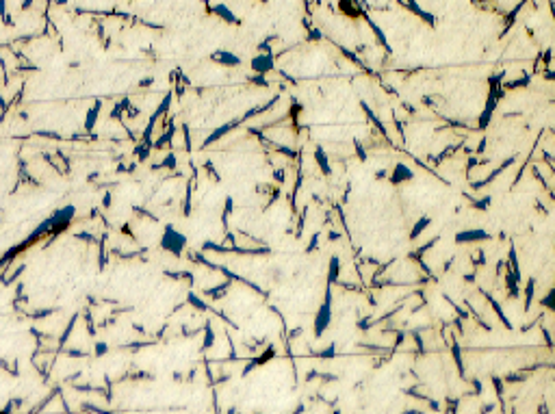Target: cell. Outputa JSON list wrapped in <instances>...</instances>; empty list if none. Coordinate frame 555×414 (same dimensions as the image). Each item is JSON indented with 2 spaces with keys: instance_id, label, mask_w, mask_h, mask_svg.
I'll use <instances>...</instances> for the list:
<instances>
[{
  "instance_id": "6da1fadb",
  "label": "cell",
  "mask_w": 555,
  "mask_h": 414,
  "mask_svg": "<svg viewBox=\"0 0 555 414\" xmlns=\"http://www.w3.org/2000/svg\"><path fill=\"white\" fill-rule=\"evenodd\" d=\"M161 247L171 256H183V252L186 250V236L176 230L171 224H167L163 228V234H161Z\"/></svg>"
},
{
  "instance_id": "7a4b0ae2",
  "label": "cell",
  "mask_w": 555,
  "mask_h": 414,
  "mask_svg": "<svg viewBox=\"0 0 555 414\" xmlns=\"http://www.w3.org/2000/svg\"><path fill=\"white\" fill-rule=\"evenodd\" d=\"M330 323H332V284H327L324 301H321L319 310L315 312V323H312V327H315V338L324 336V332L330 327Z\"/></svg>"
},
{
  "instance_id": "3957f363",
  "label": "cell",
  "mask_w": 555,
  "mask_h": 414,
  "mask_svg": "<svg viewBox=\"0 0 555 414\" xmlns=\"http://www.w3.org/2000/svg\"><path fill=\"white\" fill-rule=\"evenodd\" d=\"M250 68H252V72H254V74H262V76H265L267 72H274V69H276L274 52H258L250 61Z\"/></svg>"
},
{
  "instance_id": "277c9868",
  "label": "cell",
  "mask_w": 555,
  "mask_h": 414,
  "mask_svg": "<svg viewBox=\"0 0 555 414\" xmlns=\"http://www.w3.org/2000/svg\"><path fill=\"white\" fill-rule=\"evenodd\" d=\"M241 124V119H232V122H226V124H221V126H217V128L213 130V133L208 135V137L204 139V143H202V150H206V148H210L213 143H217L219 139H224L226 135L230 133V130H234L236 126Z\"/></svg>"
},
{
  "instance_id": "5b68a950",
  "label": "cell",
  "mask_w": 555,
  "mask_h": 414,
  "mask_svg": "<svg viewBox=\"0 0 555 414\" xmlns=\"http://www.w3.org/2000/svg\"><path fill=\"white\" fill-rule=\"evenodd\" d=\"M490 239V234H488L486 230H479V228H475V230H462V232H458L456 234V243H460V245H464V243H482V241H488Z\"/></svg>"
},
{
  "instance_id": "8992f818",
  "label": "cell",
  "mask_w": 555,
  "mask_h": 414,
  "mask_svg": "<svg viewBox=\"0 0 555 414\" xmlns=\"http://www.w3.org/2000/svg\"><path fill=\"white\" fill-rule=\"evenodd\" d=\"M215 63L224 65V68H239L241 65V57H236L234 52H228V50H217L215 54H210Z\"/></svg>"
},
{
  "instance_id": "52a82bcc",
  "label": "cell",
  "mask_w": 555,
  "mask_h": 414,
  "mask_svg": "<svg viewBox=\"0 0 555 414\" xmlns=\"http://www.w3.org/2000/svg\"><path fill=\"white\" fill-rule=\"evenodd\" d=\"M415 178V171L408 167L406 163H397L395 169H393V176H391V183L393 184H401V183H408V180Z\"/></svg>"
},
{
  "instance_id": "ba28073f",
  "label": "cell",
  "mask_w": 555,
  "mask_h": 414,
  "mask_svg": "<svg viewBox=\"0 0 555 414\" xmlns=\"http://www.w3.org/2000/svg\"><path fill=\"white\" fill-rule=\"evenodd\" d=\"M208 11L213 13V16H217L219 20H224V22L228 24H241V20L232 13V9H228L226 4H215V7H208Z\"/></svg>"
},
{
  "instance_id": "9c48e42d",
  "label": "cell",
  "mask_w": 555,
  "mask_h": 414,
  "mask_svg": "<svg viewBox=\"0 0 555 414\" xmlns=\"http://www.w3.org/2000/svg\"><path fill=\"white\" fill-rule=\"evenodd\" d=\"M339 280H341V260L336 256H332L330 265H327V284H334Z\"/></svg>"
},
{
  "instance_id": "30bf717a",
  "label": "cell",
  "mask_w": 555,
  "mask_h": 414,
  "mask_svg": "<svg viewBox=\"0 0 555 414\" xmlns=\"http://www.w3.org/2000/svg\"><path fill=\"white\" fill-rule=\"evenodd\" d=\"M312 156H315V161H317V165H319V169L324 171V174L327 176L330 174V161H327V154H325V150L321 148V145H317L315 148V152H312Z\"/></svg>"
},
{
  "instance_id": "8fae6325",
  "label": "cell",
  "mask_w": 555,
  "mask_h": 414,
  "mask_svg": "<svg viewBox=\"0 0 555 414\" xmlns=\"http://www.w3.org/2000/svg\"><path fill=\"white\" fill-rule=\"evenodd\" d=\"M100 109H102V102H95L92 109L87 111V117H85V133H92L93 126H95V119L100 115Z\"/></svg>"
},
{
  "instance_id": "7c38bea8",
  "label": "cell",
  "mask_w": 555,
  "mask_h": 414,
  "mask_svg": "<svg viewBox=\"0 0 555 414\" xmlns=\"http://www.w3.org/2000/svg\"><path fill=\"white\" fill-rule=\"evenodd\" d=\"M432 224V217L430 215H423L421 219L416 221L415 226H412V230H410V241H416L418 239V234H423V232L427 230V226Z\"/></svg>"
},
{
  "instance_id": "4fadbf2b",
  "label": "cell",
  "mask_w": 555,
  "mask_h": 414,
  "mask_svg": "<svg viewBox=\"0 0 555 414\" xmlns=\"http://www.w3.org/2000/svg\"><path fill=\"white\" fill-rule=\"evenodd\" d=\"M228 289H230V280H226V282H221V284H217V286H210V289H206L204 291V295H208L210 299H221V297L228 293Z\"/></svg>"
},
{
  "instance_id": "5bb4252c",
  "label": "cell",
  "mask_w": 555,
  "mask_h": 414,
  "mask_svg": "<svg viewBox=\"0 0 555 414\" xmlns=\"http://www.w3.org/2000/svg\"><path fill=\"white\" fill-rule=\"evenodd\" d=\"M533 295H536V280H533V277H529L527 284H525V306H523V310H525V312H527L529 308H532Z\"/></svg>"
},
{
  "instance_id": "9a60e30c",
  "label": "cell",
  "mask_w": 555,
  "mask_h": 414,
  "mask_svg": "<svg viewBox=\"0 0 555 414\" xmlns=\"http://www.w3.org/2000/svg\"><path fill=\"white\" fill-rule=\"evenodd\" d=\"M362 18H365V20H367V24H369V26H371V31H373V33H375V37H377V42H380V44H382V46H384V48H386V52H393V50H391V46H388V42H386V35H384V33H382V28H380V26H377V24H375V22H373V20H371L369 16H362Z\"/></svg>"
},
{
  "instance_id": "2e32d148",
  "label": "cell",
  "mask_w": 555,
  "mask_h": 414,
  "mask_svg": "<svg viewBox=\"0 0 555 414\" xmlns=\"http://www.w3.org/2000/svg\"><path fill=\"white\" fill-rule=\"evenodd\" d=\"M488 304H490V306H492V310H494V315H497V317H499V321H501V323H503V325H506V327H508V330H512V323H509V319H508V317H506V312H503V308H501V306H499V301H497V299H494V297H488Z\"/></svg>"
},
{
  "instance_id": "e0dca14e",
  "label": "cell",
  "mask_w": 555,
  "mask_h": 414,
  "mask_svg": "<svg viewBox=\"0 0 555 414\" xmlns=\"http://www.w3.org/2000/svg\"><path fill=\"white\" fill-rule=\"evenodd\" d=\"M213 343H215V330H213V325H210V321H208V323H204V341H202V351H208L210 347H213Z\"/></svg>"
},
{
  "instance_id": "ac0fdd59",
  "label": "cell",
  "mask_w": 555,
  "mask_h": 414,
  "mask_svg": "<svg viewBox=\"0 0 555 414\" xmlns=\"http://www.w3.org/2000/svg\"><path fill=\"white\" fill-rule=\"evenodd\" d=\"M186 304L193 306L195 310H200V312H206V310H208V304H206V301L202 299L200 295H195V293H189V295H186Z\"/></svg>"
},
{
  "instance_id": "d6986e66",
  "label": "cell",
  "mask_w": 555,
  "mask_h": 414,
  "mask_svg": "<svg viewBox=\"0 0 555 414\" xmlns=\"http://www.w3.org/2000/svg\"><path fill=\"white\" fill-rule=\"evenodd\" d=\"M176 167H178V156L171 154V152L165 156V159L161 161L159 165H154V169H169V171H174Z\"/></svg>"
},
{
  "instance_id": "ffe728a7",
  "label": "cell",
  "mask_w": 555,
  "mask_h": 414,
  "mask_svg": "<svg viewBox=\"0 0 555 414\" xmlns=\"http://www.w3.org/2000/svg\"><path fill=\"white\" fill-rule=\"evenodd\" d=\"M150 152H152V141L141 139L137 152H135V154H137V159H139V161H148V159H150Z\"/></svg>"
},
{
  "instance_id": "44dd1931",
  "label": "cell",
  "mask_w": 555,
  "mask_h": 414,
  "mask_svg": "<svg viewBox=\"0 0 555 414\" xmlns=\"http://www.w3.org/2000/svg\"><path fill=\"white\" fill-rule=\"evenodd\" d=\"M451 356H453V360H456V367H458V371H460V375H464V362H462V351H460V345H458L456 341H453V345H451Z\"/></svg>"
},
{
  "instance_id": "7402d4cb",
  "label": "cell",
  "mask_w": 555,
  "mask_h": 414,
  "mask_svg": "<svg viewBox=\"0 0 555 414\" xmlns=\"http://www.w3.org/2000/svg\"><path fill=\"white\" fill-rule=\"evenodd\" d=\"M191 195H193V184L189 183V186H186V191H185V206H183L185 217L191 215Z\"/></svg>"
},
{
  "instance_id": "603a6c76",
  "label": "cell",
  "mask_w": 555,
  "mask_h": 414,
  "mask_svg": "<svg viewBox=\"0 0 555 414\" xmlns=\"http://www.w3.org/2000/svg\"><path fill=\"white\" fill-rule=\"evenodd\" d=\"M490 195H484V198H479V200H471V206L473 208H477V210H486L488 206H490Z\"/></svg>"
},
{
  "instance_id": "cb8c5ba5",
  "label": "cell",
  "mask_w": 555,
  "mask_h": 414,
  "mask_svg": "<svg viewBox=\"0 0 555 414\" xmlns=\"http://www.w3.org/2000/svg\"><path fill=\"white\" fill-rule=\"evenodd\" d=\"M317 356H319V358H334V356H336V345L332 343V345H327L325 349H324V351H319Z\"/></svg>"
},
{
  "instance_id": "d4e9b609",
  "label": "cell",
  "mask_w": 555,
  "mask_h": 414,
  "mask_svg": "<svg viewBox=\"0 0 555 414\" xmlns=\"http://www.w3.org/2000/svg\"><path fill=\"white\" fill-rule=\"evenodd\" d=\"M553 297H555V293H553V291H549L547 295H544L542 299H540V306H544V308H549V310H551V308H553Z\"/></svg>"
},
{
  "instance_id": "484cf974",
  "label": "cell",
  "mask_w": 555,
  "mask_h": 414,
  "mask_svg": "<svg viewBox=\"0 0 555 414\" xmlns=\"http://www.w3.org/2000/svg\"><path fill=\"white\" fill-rule=\"evenodd\" d=\"M354 148H356V154H358V159L360 161H365L367 159V152H365V148H362V143L358 139H354Z\"/></svg>"
},
{
  "instance_id": "4316f807",
  "label": "cell",
  "mask_w": 555,
  "mask_h": 414,
  "mask_svg": "<svg viewBox=\"0 0 555 414\" xmlns=\"http://www.w3.org/2000/svg\"><path fill=\"white\" fill-rule=\"evenodd\" d=\"M232 206H234V202H232V198H226V202H224V221H226V217H228V215L232 213Z\"/></svg>"
},
{
  "instance_id": "83f0119b",
  "label": "cell",
  "mask_w": 555,
  "mask_h": 414,
  "mask_svg": "<svg viewBox=\"0 0 555 414\" xmlns=\"http://www.w3.org/2000/svg\"><path fill=\"white\" fill-rule=\"evenodd\" d=\"M492 384H494V391H497V395L501 397V395H503V380H499V377H492Z\"/></svg>"
},
{
  "instance_id": "f1b7e54d",
  "label": "cell",
  "mask_w": 555,
  "mask_h": 414,
  "mask_svg": "<svg viewBox=\"0 0 555 414\" xmlns=\"http://www.w3.org/2000/svg\"><path fill=\"white\" fill-rule=\"evenodd\" d=\"M250 80H252V83H256V85H262V87H267V85H269V83H267V78L262 76V74H256V76H252Z\"/></svg>"
},
{
  "instance_id": "f546056e",
  "label": "cell",
  "mask_w": 555,
  "mask_h": 414,
  "mask_svg": "<svg viewBox=\"0 0 555 414\" xmlns=\"http://www.w3.org/2000/svg\"><path fill=\"white\" fill-rule=\"evenodd\" d=\"M317 241H319V234H315V236H312V239H310V245L306 247V252H308V254H310L312 250H315V247H317Z\"/></svg>"
},
{
  "instance_id": "4dcf8cb0",
  "label": "cell",
  "mask_w": 555,
  "mask_h": 414,
  "mask_svg": "<svg viewBox=\"0 0 555 414\" xmlns=\"http://www.w3.org/2000/svg\"><path fill=\"white\" fill-rule=\"evenodd\" d=\"M274 178H276V180H278V183H280V184H282V183H284V171H282V169H276V174H274Z\"/></svg>"
},
{
  "instance_id": "1f68e13d",
  "label": "cell",
  "mask_w": 555,
  "mask_h": 414,
  "mask_svg": "<svg viewBox=\"0 0 555 414\" xmlns=\"http://www.w3.org/2000/svg\"><path fill=\"white\" fill-rule=\"evenodd\" d=\"M104 351H107V345H104V343H98V345H95V353H98V356H102Z\"/></svg>"
},
{
  "instance_id": "d6a6232c",
  "label": "cell",
  "mask_w": 555,
  "mask_h": 414,
  "mask_svg": "<svg viewBox=\"0 0 555 414\" xmlns=\"http://www.w3.org/2000/svg\"><path fill=\"white\" fill-rule=\"evenodd\" d=\"M152 83H154V78H143L139 83V87H148V85H152Z\"/></svg>"
},
{
  "instance_id": "836d02e7",
  "label": "cell",
  "mask_w": 555,
  "mask_h": 414,
  "mask_svg": "<svg viewBox=\"0 0 555 414\" xmlns=\"http://www.w3.org/2000/svg\"><path fill=\"white\" fill-rule=\"evenodd\" d=\"M104 206H107V208L111 206V193H109V191H107V195H104Z\"/></svg>"
},
{
  "instance_id": "e575fe53",
  "label": "cell",
  "mask_w": 555,
  "mask_h": 414,
  "mask_svg": "<svg viewBox=\"0 0 555 414\" xmlns=\"http://www.w3.org/2000/svg\"><path fill=\"white\" fill-rule=\"evenodd\" d=\"M301 334V327H295L293 332H291V338H295V336H300Z\"/></svg>"
},
{
  "instance_id": "d590c367",
  "label": "cell",
  "mask_w": 555,
  "mask_h": 414,
  "mask_svg": "<svg viewBox=\"0 0 555 414\" xmlns=\"http://www.w3.org/2000/svg\"><path fill=\"white\" fill-rule=\"evenodd\" d=\"M327 239H330V241H336V239H339V232H330V234H327Z\"/></svg>"
},
{
  "instance_id": "8d00e7d4",
  "label": "cell",
  "mask_w": 555,
  "mask_h": 414,
  "mask_svg": "<svg viewBox=\"0 0 555 414\" xmlns=\"http://www.w3.org/2000/svg\"><path fill=\"white\" fill-rule=\"evenodd\" d=\"M228 414H236V410H234V408H230V410H228Z\"/></svg>"
},
{
  "instance_id": "74e56055",
  "label": "cell",
  "mask_w": 555,
  "mask_h": 414,
  "mask_svg": "<svg viewBox=\"0 0 555 414\" xmlns=\"http://www.w3.org/2000/svg\"><path fill=\"white\" fill-rule=\"evenodd\" d=\"M406 414H423V412H406Z\"/></svg>"
},
{
  "instance_id": "f35d334b",
  "label": "cell",
  "mask_w": 555,
  "mask_h": 414,
  "mask_svg": "<svg viewBox=\"0 0 555 414\" xmlns=\"http://www.w3.org/2000/svg\"><path fill=\"white\" fill-rule=\"evenodd\" d=\"M258 2H269V0H258Z\"/></svg>"
},
{
  "instance_id": "ab89813d",
  "label": "cell",
  "mask_w": 555,
  "mask_h": 414,
  "mask_svg": "<svg viewBox=\"0 0 555 414\" xmlns=\"http://www.w3.org/2000/svg\"><path fill=\"white\" fill-rule=\"evenodd\" d=\"M334 414H341V412H339V410H334Z\"/></svg>"
}]
</instances>
